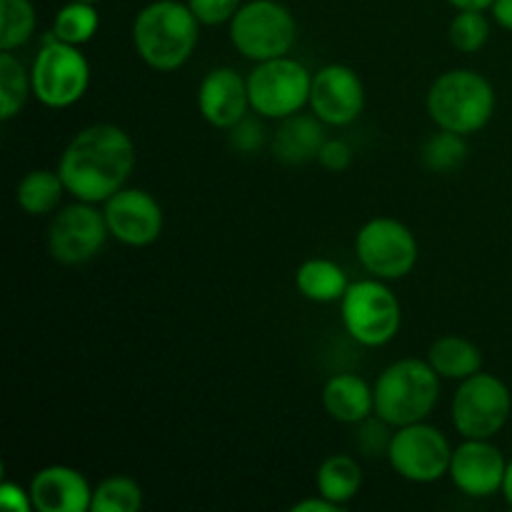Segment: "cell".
<instances>
[{"instance_id": "cell-1", "label": "cell", "mask_w": 512, "mask_h": 512, "mask_svg": "<svg viewBox=\"0 0 512 512\" xmlns=\"http://www.w3.org/2000/svg\"><path fill=\"white\" fill-rule=\"evenodd\" d=\"M135 143L120 125L95 123L73 135L58 160L65 190L83 203H105L135 170Z\"/></svg>"}, {"instance_id": "cell-2", "label": "cell", "mask_w": 512, "mask_h": 512, "mask_svg": "<svg viewBox=\"0 0 512 512\" xmlns=\"http://www.w3.org/2000/svg\"><path fill=\"white\" fill-rule=\"evenodd\" d=\"M133 45L148 68L173 73L183 68L200 40V20L188 3L153 0L133 20Z\"/></svg>"}, {"instance_id": "cell-3", "label": "cell", "mask_w": 512, "mask_h": 512, "mask_svg": "<svg viewBox=\"0 0 512 512\" xmlns=\"http://www.w3.org/2000/svg\"><path fill=\"white\" fill-rule=\"evenodd\" d=\"M495 90L483 73L455 68L433 80L425 98L430 120L460 135L480 133L495 113Z\"/></svg>"}, {"instance_id": "cell-4", "label": "cell", "mask_w": 512, "mask_h": 512, "mask_svg": "<svg viewBox=\"0 0 512 512\" xmlns=\"http://www.w3.org/2000/svg\"><path fill=\"white\" fill-rule=\"evenodd\" d=\"M375 418L390 428L420 423L440 400V375L428 360L403 358L388 365L375 380Z\"/></svg>"}, {"instance_id": "cell-5", "label": "cell", "mask_w": 512, "mask_h": 512, "mask_svg": "<svg viewBox=\"0 0 512 512\" xmlns=\"http://www.w3.org/2000/svg\"><path fill=\"white\" fill-rule=\"evenodd\" d=\"M345 333L365 348H383L403 325V310L393 290L380 278L355 280L340 300Z\"/></svg>"}, {"instance_id": "cell-6", "label": "cell", "mask_w": 512, "mask_h": 512, "mask_svg": "<svg viewBox=\"0 0 512 512\" xmlns=\"http://www.w3.org/2000/svg\"><path fill=\"white\" fill-rule=\"evenodd\" d=\"M298 40L295 15L278 0H248L230 20V43L243 58L263 60L283 58Z\"/></svg>"}, {"instance_id": "cell-7", "label": "cell", "mask_w": 512, "mask_h": 512, "mask_svg": "<svg viewBox=\"0 0 512 512\" xmlns=\"http://www.w3.org/2000/svg\"><path fill=\"white\" fill-rule=\"evenodd\" d=\"M33 98L45 108L63 110L78 103L90 85V63L78 45L63 43L48 30L43 48L38 50L30 68Z\"/></svg>"}, {"instance_id": "cell-8", "label": "cell", "mask_w": 512, "mask_h": 512, "mask_svg": "<svg viewBox=\"0 0 512 512\" xmlns=\"http://www.w3.org/2000/svg\"><path fill=\"white\" fill-rule=\"evenodd\" d=\"M310 88V70L290 55L263 60L248 75L250 108L260 118L283 120L300 113L310 103Z\"/></svg>"}, {"instance_id": "cell-9", "label": "cell", "mask_w": 512, "mask_h": 512, "mask_svg": "<svg viewBox=\"0 0 512 512\" xmlns=\"http://www.w3.org/2000/svg\"><path fill=\"white\" fill-rule=\"evenodd\" d=\"M512 413L510 388L493 373H475L460 380L453 395V425L463 438L493 440Z\"/></svg>"}, {"instance_id": "cell-10", "label": "cell", "mask_w": 512, "mask_h": 512, "mask_svg": "<svg viewBox=\"0 0 512 512\" xmlns=\"http://www.w3.org/2000/svg\"><path fill=\"white\" fill-rule=\"evenodd\" d=\"M355 255L373 278L400 280L418 263V240L413 230L395 218H373L355 238Z\"/></svg>"}, {"instance_id": "cell-11", "label": "cell", "mask_w": 512, "mask_h": 512, "mask_svg": "<svg viewBox=\"0 0 512 512\" xmlns=\"http://www.w3.org/2000/svg\"><path fill=\"white\" fill-rule=\"evenodd\" d=\"M453 450V445L438 428L420 420V423L395 428L388 448V463L400 478L428 485L448 475Z\"/></svg>"}, {"instance_id": "cell-12", "label": "cell", "mask_w": 512, "mask_h": 512, "mask_svg": "<svg viewBox=\"0 0 512 512\" xmlns=\"http://www.w3.org/2000/svg\"><path fill=\"white\" fill-rule=\"evenodd\" d=\"M108 238L103 210L95 208V203L75 200L55 213L48 228V253L60 265H80L95 258Z\"/></svg>"}, {"instance_id": "cell-13", "label": "cell", "mask_w": 512, "mask_h": 512, "mask_svg": "<svg viewBox=\"0 0 512 512\" xmlns=\"http://www.w3.org/2000/svg\"><path fill=\"white\" fill-rule=\"evenodd\" d=\"M110 238L128 248H148L163 235L165 213L153 193L143 188H123L103 203Z\"/></svg>"}, {"instance_id": "cell-14", "label": "cell", "mask_w": 512, "mask_h": 512, "mask_svg": "<svg viewBox=\"0 0 512 512\" xmlns=\"http://www.w3.org/2000/svg\"><path fill=\"white\" fill-rule=\"evenodd\" d=\"M310 110L333 128L355 123L365 108V85L350 65L330 63L313 75Z\"/></svg>"}, {"instance_id": "cell-15", "label": "cell", "mask_w": 512, "mask_h": 512, "mask_svg": "<svg viewBox=\"0 0 512 512\" xmlns=\"http://www.w3.org/2000/svg\"><path fill=\"white\" fill-rule=\"evenodd\" d=\"M505 468L508 460L498 445L490 440L465 438L453 450L448 478L468 498H493L503 490Z\"/></svg>"}, {"instance_id": "cell-16", "label": "cell", "mask_w": 512, "mask_h": 512, "mask_svg": "<svg viewBox=\"0 0 512 512\" xmlns=\"http://www.w3.org/2000/svg\"><path fill=\"white\" fill-rule=\"evenodd\" d=\"M198 108L205 123L218 130H230L248 115V78L230 65L213 68L200 80Z\"/></svg>"}, {"instance_id": "cell-17", "label": "cell", "mask_w": 512, "mask_h": 512, "mask_svg": "<svg viewBox=\"0 0 512 512\" xmlns=\"http://www.w3.org/2000/svg\"><path fill=\"white\" fill-rule=\"evenodd\" d=\"M30 498L40 512H88L93 505V488L80 470L48 465L30 480Z\"/></svg>"}, {"instance_id": "cell-18", "label": "cell", "mask_w": 512, "mask_h": 512, "mask_svg": "<svg viewBox=\"0 0 512 512\" xmlns=\"http://www.w3.org/2000/svg\"><path fill=\"white\" fill-rule=\"evenodd\" d=\"M323 125L325 123L315 113H295L280 120V128L273 135L275 160L285 165H305L310 160H318L320 148L328 140Z\"/></svg>"}, {"instance_id": "cell-19", "label": "cell", "mask_w": 512, "mask_h": 512, "mask_svg": "<svg viewBox=\"0 0 512 512\" xmlns=\"http://www.w3.org/2000/svg\"><path fill=\"white\" fill-rule=\"evenodd\" d=\"M323 408L338 423L360 425L375 415V390L360 375L338 373L325 383Z\"/></svg>"}, {"instance_id": "cell-20", "label": "cell", "mask_w": 512, "mask_h": 512, "mask_svg": "<svg viewBox=\"0 0 512 512\" xmlns=\"http://www.w3.org/2000/svg\"><path fill=\"white\" fill-rule=\"evenodd\" d=\"M428 363L445 380H465L483 370V353L460 335H443L428 350Z\"/></svg>"}, {"instance_id": "cell-21", "label": "cell", "mask_w": 512, "mask_h": 512, "mask_svg": "<svg viewBox=\"0 0 512 512\" xmlns=\"http://www.w3.org/2000/svg\"><path fill=\"white\" fill-rule=\"evenodd\" d=\"M350 280L345 270L335 260L328 258H310L295 273V288L303 298L313 303H335L343 300Z\"/></svg>"}, {"instance_id": "cell-22", "label": "cell", "mask_w": 512, "mask_h": 512, "mask_svg": "<svg viewBox=\"0 0 512 512\" xmlns=\"http://www.w3.org/2000/svg\"><path fill=\"white\" fill-rule=\"evenodd\" d=\"M68 193L65 190L63 178L58 170H30L20 178L18 188H15V200H18L20 210L33 218L38 215H50L60 208V200Z\"/></svg>"}, {"instance_id": "cell-23", "label": "cell", "mask_w": 512, "mask_h": 512, "mask_svg": "<svg viewBox=\"0 0 512 512\" xmlns=\"http://www.w3.org/2000/svg\"><path fill=\"white\" fill-rule=\"evenodd\" d=\"M315 485H318V495L345 508L363 488V470L353 455H330L320 463Z\"/></svg>"}, {"instance_id": "cell-24", "label": "cell", "mask_w": 512, "mask_h": 512, "mask_svg": "<svg viewBox=\"0 0 512 512\" xmlns=\"http://www.w3.org/2000/svg\"><path fill=\"white\" fill-rule=\"evenodd\" d=\"M33 95L30 70L13 55V50L0 53V120L18 118L28 98Z\"/></svg>"}, {"instance_id": "cell-25", "label": "cell", "mask_w": 512, "mask_h": 512, "mask_svg": "<svg viewBox=\"0 0 512 512\" xmlns=\"http://www.w3.org/2000/svg\"><path fill=\"white\" fill-rule=\"evenodd\" d=\"M100 28V13L95 10V3H78L68 0L53 18V35L63 43L85 45L95 38Z\"/></svg>"}, {"instance_id": "cell-26", "label": "cell", "mask_w": 512, "mask_h": 512, "mask_svg": "<svg viewBox=\"0 0 512 512\" xmlns=\"http://www.w3.org/2000/svg\"><path fill=\"white\" fill-rule=\"evenodd\" d=\"M38 25L30 0H0V50H15L28 43Z\"/></svg>"}, {"instance_id": "cell-27", "label": "cell", "mask_w": 512, "mask_h": 512, "mask_svg": "<svg viewBox=\"0 0 512 512\" xmlns=\"http://www.w3.org/2000/svg\"><path fill=\"white\" fill-rule=\"evenodd\" d=\"M468 158V143H465V135L453 133V130L438 128V133L430 135L425 140L423 150H420V160L428 170L433 173H450L458 165L465 163Z\"/></svg>"}, {"instance_id": "cell-28", "label": "cell", "mask_w": 512, "mask_h": 512, "mask_svg": "<svg viewBox=\"0 0 512 512\" xmlns=\"http://www.w3.org/2000/svg\"><path fill=\"white\" fill-rule=\"evenodd\" d=\"M143 508V488L133 478L113 475L93 488L90 512H135Z\"/></svg>"}, {"instance_id": "cell-29", "label": "cell", "mask_w": 512, "mask_h": 512, "mask_svg": "<svg viewBox=\"0 0 512 512\" xmlns=\"http://www.w3.org/2000/svg\"><path fill=\"white\" fill-rule=\"evenodd\" d=\"M490 38V20L485 10H458L450 20V43L460 53H478Z\"/></svg>"}, {"instance_id": "cell-30", "label": "cell", "mask_w": 512, "mask_h": 512, "mask_svg": "<svg viewBox=\"0 0 512 512\" xmlns=\"http://www.w3.org/2000/svg\"><path fill=\"white\" fill-rule=\"evenodd\" d=\"M190 5V10L195 13V18L200 20V25H223L233 20V15L238 13L243 0H185Z\"/></svg>"}, {"instance_id": "cell-31", "label": "cell", "mask_w": 512, "mask_h": 512, "mask_svg": "<svg viewBox=\"0 0 512 512\" xmlns=\"http://www.w3.org/2000/svg\"><path fill=\"white\" fill-rule=\"evenodd\" d=\"M228 140L230 148L238 150V153H255L263 145V128L258 125V120L243 118L228 130Z\"/></svg>"}, {"instance_id": "cell-32", "label": "cell", "mask_w": 512, "mask_h": 512, "mask_svg": "<svg viewBox=\"0 0 512 512\" xmlns=\"http://www.w3.org/2000/svg\"><path fill=\"white\" fill-rule=\"evenodd\" d=\"M318 163L330 173H343L353 163V148L340 138H328L318 153Z\"/></svg>"}, {"instance_id": "cell-33", "label": "cell", "mask_w": 512, "mask_h": 512, "mask_svg": "<svg viewBox=\"0 0 512 512\" xmlns=\"http://www.w3.org/2000/svg\"><path fill=\"white\" fill-rule=\"evenodd\" d=\"M0 505L13 512H30L35 510L33 508V498H30V488H20L18 483H10V480H5L3 485H0Z\"/></svg>"}, {"instance_id": "cell-34", "label": "cell", "mask_w": 512, "mask_h": 512, "mask_svg": "<svg viewBox=\"0 0 512 512\" xmlns=\"http://www.w3.org/2000/svg\"><path fill=\"white\" fill-rule=\"evenodd\" d=\"M293 512H338L343 510L338 503H333V500L323 498V495H318V498H308V500H300V503H295Z\"/></svg>"}, {"instance_id": "cell-35", "label": "cell", "mask_w": 512, "mask_h": 512, "mask_svg": "<svg viewBox=\"0 0 512 512\" xmlns=\"http://www.w3.org/2000/svg\"><path fill=\"white\" fill-rule=\"evenodd\" d=\"M493 18L500 28L510 30L512 33V0H495L493 3Z\"/></svg>"}, {"instance_id": "cell-36", "label": "cell", "mask_w": 512, "mask_h": 512, "mask_svg": "<svg viewBox=\"0 0 512 512\" xmlns=\"http://www.w3.org/2000/svg\"><path fill=\"white\" fill-rule=\"evenodd\" d=\"M455 10H490L495 0H448Z\"/></svg>"}, {"instance_id": "cell-37", "label": "cell", "mask_w": 512, "mask_h": 512, "mask_svg": "<svg viewBox=\"0 0 512 512\" xmlns=\"http://www.w3.org/2000/svg\"><path fill=\"white\" fill-rule=\"evenodd\" d=\"M500 493H503L505 503L512 508V460H508V468H505V480H503V490H500Z\"/></svg>"}, {"instance_id": "cell-38", "label": "cell", "mask_w": 512, "mask_h": 512, "mask_svg": "<svg viewBox=\"0 0 512 512\" xmlns=\"http://www.w3.org/2000/svg\"><path fill=\"white\" fill-rule=\"evenodd\" d=\"M78 3H100V0H78Z\"/></svg>"}]
</instances>
